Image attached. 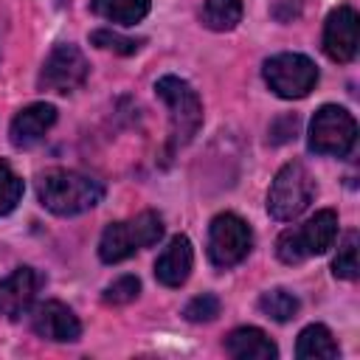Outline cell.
<instances>
[{"instance_id": "1", "label": "cell", "mask_w": 360, "mask_h": 360, "mask_svg": "<svg viewBox=\"0 0 360 360\" xmlns=\"http://www.w3.org/2000/svg\"><path fill=\"white\" fill-rule=\"evenodd\" d=\"M39 202L56 217H76L96 208L104 197V186L73 169H48L37 177Z\"/></svg>"}, {"instance_id": "2", "label": "cell", "mask_w": 360, "mask_h": 360, "mask_svg": "<svg viewBox=\"0 0 360 360\" xmlns=\"http://www.w3.org/2000/svg\"><path fill=\"white\" fill-rule=\"evenodd\" d=\"M163 236V219L155 211H141L132 219L112 222L98 239V256L104 264H118L143 248L158 245Z\"/></svg>"}, {"instance_id": "3", "label": "cell", "mask_w": 360, "mask_h": 360, "mask_svg": "<svg viewBox=\"0 0 360 360\" xmlns=\"http://www.w3.org/2000/svg\"><path fill=\"white\" fill-rule=\"evenodd\" d=\"M335 239H338V214L332 208H323L315 217H309L304 225L281 231V236L276 239V256L284 264H298L309 256L326 253L335 245Z\"/></svg>"}, {"instance_id": "4", "label": "cell", "mask_w": 360, "mask_h": 360, "mask_svg": "<svg viewBox=\"0 0 360 360\" xmlns=\"http://www.w3.org/2000/svg\"><path fill=\"white\" fill-rule=\"evenodd\" d=\"M315 177L309 174V169L298 160H290L284 163L273 183H270V191H267V214L278 222H290L295 217H301L309 202L315 200Z\"/></svg>"}, {"instance_id": "5", "label": "cell", "mask_w": 360, "mask_h": 360, "mask_svg": "<svg viewBox=\"0 0 360 360\" xmlns=\"http://www.w3.org/2000/svg\"><path fill=\"white\" fill-rule=\"evenodd\" d=\"M155 96L169 110L172 143L186 146L202 127V101H200L197 90L180 76H160L155 82Z\"/></svg>"}, {"instance_id": "6", "label": "cell", "mask_w": 360, "mask_h": 360, "mask_svg": "<svg viewBox=\"0 0 360 360\" xmlns=\"http://www.w3.org/2000/svg\"><path fill=\"white\" fill-rule=\"evenodd\" d=\"M354 141H357V121L346 107L323 104L315 110L309 121V138H307L309 152L346 158L354 149Z\"/></svg>"}, {"instance_id": "7", "label": "cell", "mask_w": 360, "mask_h": 360, "mask_svg": "<svg viewBox=\"0 0 360 360\" xmlns=\"http://www.w3.org/2000/svg\"><path fill=\"white\" fill-rule=\"evenodd\" d=\"M253 248L250 225L236 214H217L208 225V259L214 267H233L239 264Z\"/></svg>"}, {"instance_id": "8", "label": "cell", "mask_w": 360, "mask_h": 360, "mask_svg": "<svg viewBox=\"0 0 360 360\" xmlns=\"http://www.w3.org/2000/svg\"><path fill=\"white\" fill-rule=\"evenodd\" d=\"M264 82L281 98H304L318 84V68L304 53H276L264 62Z\"/></svg>"}, {"instance_id": "9", "label": "cell", "mask_w": 360, "mask_h": 360, "mask_svg": "<svg viewBox=\"0 0 360 360\" xmlns=\"http://www.w3.org/2000/svg\"><path fill=\"white\" fill-rule=\"evenodd\" d=\"M87 73H90V62L84 59V53L73 42H59L45 56L37 84H39V90L65 96V93L79 90L87 82Z\"/></svg>"}, {"instance_id": "10", "label": "cell", "mask_w": 360, "mask_h": 360, "mask_svg": "<svg viewBox=\"0 0 360 360\" xmlns=\"http://www.w3.org/2000/svg\"><path fill=\"white\" fill-rule=\"evenodd\" d=\"M42 284H45V276L39 270H34V267L11 270L0 281V315H6L8 321H17L25 312H31Z\"/></svg>"}, {"instance_id": "11", "label": "cell", "mask_w": 360, "mask_h": 360, "mask_svg": "<svg viewBox=\"0 0 360 360\" xmlns=\"http://www.w3.org/2000/svg\"><path fill=\"white\" fill-rule=\"evenodd\" d=\"M323 53L332 62H352L357 56V11L338 6L323 22Z\"/></svg>"}, {"instance_id": "12", "label": "cell", "mask_w": 360, "mask_h": 360, "mask_svg": "<svg viewBox=\"0 0 360 360\" xmlns=\"http://www.w3.org/2000/svg\"><path fill=\"white\" fill-rule=\"evenodd\" d=\"M31 329L53 343H73L82 335V323L62 301H42L31 312Z\"/></svg>"}, {"instance_id": "13", "label": "cell", "mask_w": 360, "mask_h": 360, "mask_svg": "<svg viewBox=\"0 0 360 360\" xmlns=\"http://www.w3.org/2000/svg\"><path fill=\"white\" fill-rule=\"evenodd\" d=\"M53 124H56V107L48 101H34L14 115V121L8 127V138L17 149H31L34 143H39L45 138V132Z\"/></svg>"}, {"instance_id": "14", "label": "cell", "mask_w": 360, "mask_h": 360, "mask_svg": "<svg viewBox=\"0 0 360 360\" xmlns=\"http://www.w3.org/2000/svg\"><path fill=\"white\" fill-rule=\"evenodd\" d=\"M191 264H194L191 242H188V236L177 233L163 248V253L158 256V262H155V278L163 287H180V284H186V278L191 273Z\"/></svg>"}, {"instance_id": "15", "label": "cell", "mask_w": 360, "mask_h": 360, "mask_svg": "<svg viewBox=\"0 0 360 360\" xmlns=\"http://www.w3.org/2000/svg\"><path fill=\"white\" fill-rule=\"evenodd\" d=\"M225 352L236 360H273L278 346L256 326H239L225 338Z\"/></svg>"}, {"instance_id": "16", "label": "cell", "mask_w": 360, "mask_h": 360, "mask_svg": "<svg viewBox=\"0 0 360 360\" xmlns=\"http://www.w3.org/2000/svg\"><path fill=\"white\" fill-rule=\"evenodd\" d=\"M338 354H340L338 340L323 323H309L301 329L298 343H295L298 360H338Z\"/></svg>"}, {"instance_id": "17", "label": "cell", "mask_w": 360, "mask_h": 360, "mask_svg": "<svg viewBox=\"0 0 360 360\" xmlns=\"http://www.w3.org/2000/svg\"><path fill=\"white\" fill-rule=\"evenodd\" d=\"M152 8V0H90V11L107 22L135 25Z\"/></svg>"}, {"instance_id": "18", "label": "cell", "mask_w": 360, "mask_h": 360, "mask_svg": "<svg viewBox=\"0 0 360 360\" xmlns=\"http://www.w3.org/2000/svg\"><path fill=\"white\" fill-rule=\"evenodd\" d=\"M242 0H205L200 8V22L211 31H233L242 22Z\"/></svg>"}, {"instance_id": "19", "label": "cell", "mask_w": 360, "mask_h": 360, "mask_svg": "<svg viewBox=\"0 0 360 360\" xmlns=\"http://www.w3.org/2000/svg\"><path fill=\"white\" fill-rule=\"evenodd\" d=\"M298 307H301L298 295L290 292V290H284V287H273V290L262 292V298H259V309H262L267 318L278 321V323L292 321V318L298 315Z\"/></svg>"}, {"instance_id": "20", "label": "cell", "mask_w": 360, "mask_h": 360, "mask_svg": "<svg viewBox=\"0 0 360 360\" xmlns=\"http://www.w3.org/2000/svg\"><path fill=\"white\" fill-rule=\"evenodd\" d=\"M332 273L335 278L354 281L357 278V233L349 231L346 239L338 245V256L332 259Z\"/></svg>"}, {"instance_id": "21", "label": "cell", "mask_w": 360, "mask_h": 360, "mask_svg": "<svg viewBox=\"0 0 360 360\" xmlns=\"http://www.w3.org/2000/svg\"><path fill=\"white\" fill-rule=\"evenodd\" d=\"M90 42L101 51H112L118 56H132L138 53V48L143 45V39H132V37H124L118 31H110V28H98L90 34Z\"/></svg>"}, {"instance_id": "22", "label": "cell", "mask_w": 360, "mask_h": 360, "mask_svg": "<svg viewBox=\"0 0 360 360\" xmlns=\"http://www.w3.org/2000/svg\"><path fill=\"white\" fill-rule=\"evenodd\" d=\"M20 200H22V180L14 174V169L6 160H0V217L11 214Z\"/></svg>"}, {"instance_id": "23", "label": "cell", "mask_w": 360, "mask_h": 360, "mask_svg": "<svg viewBox=\"0 0 360 360\" xmlns=\"http://www.w3.org/2000/svg\"><path fill=\"white\" fill-rule=\"evenodd\" d=\"M138 292H141V281H138V276H121V278H115L112 284L104 287L101 298H104V304H115V307H121V304L135 301Z\"/></svg>"}, {"instance_id": "24", "label": "cell", "mask_w": 360, "mask_h": 360, "mask_svg": "<svg viewBox=\"0 0 360 360\" xmlns=\"http://www.w3.org/2000/svg\"><path fill=\"white\" fill-rule=\"evenodd\" d=\"M217 315H219V298L214 292H202V295L191 298L183 309V318L191 323H205V321H214Z\"/></svg>"}, {"instance_id": "25", "label": "cell", "mask_w": 360, "mask_h": 360, "mask_svg": "<svg viewBox=\"0 0 360 360\" xmlns=\"http://www.w3.org/2000/svg\"><path fill=\"white\" fill-rule=\"evenodd\" d=\"M295 129H298V115H284L270 127V141L273 143H284V141L295 138Z\"/></svg>"}]
</instances>
